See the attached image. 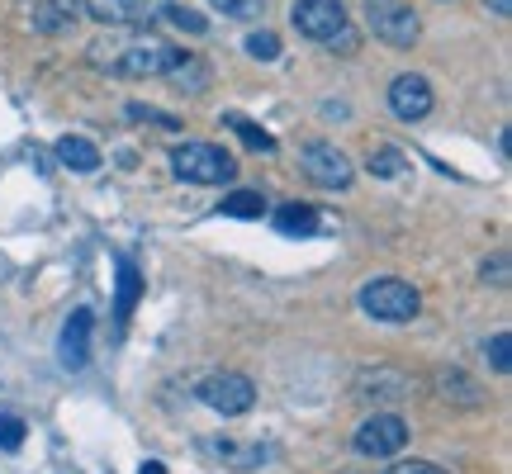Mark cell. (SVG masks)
Here are the masks:
<instances>
[{
	"instance_id": "1",
	"label": "cell",
	"mask_w": 512,
	"mask_h": 474,
	"mask_svg": "<svg viewBox=\"0 0 512 474\" xmlns=\"http://www.w3.org/2000/svg\"><path fill=\"white\" fill-rule=\"evenodd\" d=\"M181 48H171L166 38H128V43H114V38H100L91 43V62L100 72H119V76H133V81H143V76H166L176 62H181Z\"/></svg>"
},
{
	"instance_id": "2",
	"label": "cell",
	"mask_w": 512,
	"mask_h": 474,
	"mask_svg": "<svg viewBox=\"0 0 512 474\" xmlns=\"http://www.w3.org/2000/svg\"><path fill=\"white\" fill-rule=\"evenodd\" d=\"M171 166H176V176L190 185H228L238 176V162L214 143H181L171 152Z\"/></svg>"
},
{
	"instance_id": "3",
	"label": "cell",
	"mask_w": 512,
	"mask_h": 474,
	"mask_svg": "<svg viewBox=\"0 0 512 474\" xmlns=\"http://www.w3.org/2000/svg\"><path fill=\"white\" fill-rule=\"evenodd\" d=\"M361 309H366L375 323H413L422 309V294L413 290L408 280L384 275V280H370L366 290H361Z\"/></svg>"
},
{
	"instance_id": "4",
	"label": "cell",
	"mask_w": 512,
	"mask_h": 474,
	"mask_svg": "<svg viewBox=\"0 0 512 474\" xmlns=\"http://www.w3.org/2000/svg\"><path fill=\"white\" fill-rule=\"evenodd\" d=\"M351 446H356V456H366V460L399 456L403 446H408V422H403L399 413H375V418H366L356 427Z\"/></svg>"
},
{
	"instance_id": "5",
	"label": "cell",
	"mask_w": 512,
	"mask_h": 474,
	"mask_svg": "<svg viewBox=\"0 0 512 474\" xmlns=\"http://www.w3.org/2000/svg\"><path fill=\"white\" fill-rule=\"evenodd\" d=\"M299 171L323 190H347L351 176H356V166L347 162V152L337 143H304L299 147Z\"/></svg>"
},
{
	"instance_id": "6",
	"label": "cell",
	"mask_w": 512,
	"mask_h": 474,
	"mask_svg": "<svg viewBox=\"0 0 512 474\" xmlns=\"http://www.w3.org/2000/svg\"><path fill=\"white\" fill-rule=\"evenodd\" d=\"M366 19L375 29V38H384L389 48H413L422 34L413 5H403V0H366Z\"/></svg>"
},
{
	"instance_id": "7",
	"label": "cell",
	"mask_w": 512,
	"mask_h": 474,
	"mask_svg": "<svg viewBox=\"0 0 512 474\" xmlns=\"http://www.w3.org/2000/svg\"><path fill=\"white\" fill-rule=\"evenodd\" d=\"M81 10L100 24H124V29H152L166 19L171 0H81Z\"/></svg>"
},
{
	"instance_id": "8",
	"label": "cell",
	"mask_w": 512,
	"mask_h": 474,
	"mask_svg": "<svg viewBox=\"0 0 512 474\" xmlns=\"http://www.w3.org/2000/svg\"><path fill=\"white\" fill-rule=\"evenodd\" d=\"M200 403L223 413V418H238V413H247L256 403V384L247 375H238V370H223V375H209L200 384Z\"/></svg>"
},
{
	"instance_id": "9",
	"label": "cell",
	"mask_w": 512,
	"mask_h": 474,
	"mask_svg": "<svg viewBox=\"0 0 512 474\" xmlns=\"http://www.w3.org/2000/svg\"><path fill=\"white\" fill-rule=\"evenodd\" d=\"M294 29L304 38L332 43V38L347 29V5L342 0H294Z\"/></svg>"
},
{
	"instance_id": "10",
	"label": "cell",
	"mask_w": 512,
	"mask_h": 474,
	"mask_svg": "<svg viewBox=\"0 0 512 474\" xmlns=\"http://www.w3.org/2000/svg\"><path fill=\"white\" fill-rule=\"evenodd\" d=\"M389 110L399 114L403 124H418L432 114V86L422 81V76H394V86H389Z\"/></svg>"
},
{
	"instance_id": "11",
	"label": "cell",
	"mask_w": 512,
	"mask_h": 474,
	"mask_svg": "<svg viewBox=\"0 0 512 474\" xmlns=\"http://www.w3.org/2000/svg\"><path fill=\"white\" fill-rule=\"evenodd\" d=\"M356 394H361V399H380V403H399L413 394V380H408L403 370L375 365V370H361V375H356Z\"/></svg>"
},
{
	"instance_id": "12",
	"label": "cell",
	"mask_w": 512,
	"mask_h": 474,
	"mask_svg": "<svg viewBox=\"0 0 512 474\" xmlns=\"http://www.w3.org/2000/svg\"><path fill=\"white\" fill-rule=\"evenodd\" d=\"M91 328H95L91 309H76L67 318V328H62V365L67 370H81V365L91 361Z\"/></svg>"
},
{
	"instance_id": "13",
	"label": "cell",
	"mask_w": 512,
	"mask_h": 474,
	"mask_svg": "<svg viewBox=\"0 0 512 474\" xmlns=\"http://www.w3.org/2000/svg\"><path fill=\"white\" fill-rule=\"evenodd\" d=\"M76 24H81V0H38L34 5V29L38 34H72Z\"/></svg>"
},
{
	"instance_id": "14",
	"label": "cell",
	"mask_w": 512,
	"mask_h": 474,
	"mask_svg": "<svg viewBox=\"0 0 512 474\" xmlns=\"http://www.w3.org/2000/svg\"><path fill=\"white\" fill-rule=\"evenodd\" d=\"M57 162L67 171H76V176H91L100 166V147L91 138H81V133H67V138H57Z\"/></svg>"
},
{
	"instance_id": "15",
	"label": "cell",
	"mask_w": 512,
	"mask_h": 474,
	"mask_svg": "<svg viewBox=\"0 0 512 474\" xmlns=\"http://www.w3.org/2000/svg\"><path fill=\"white\" fill-rule=\"evenodd\" d=\"M437 384H441V399L465 403V408H479V403H484V389H479L470 375H460V370H441Z\"/></svg>"
},
{
	"instance_id": "16",
	"label": "cell",
	"mask_w": 512,
	"mask_h": 474,
	"mask_svg": "<svg viewBox=\"0 0 512 474\" xmlns=\"http://www.w3.org/2000/svg\"><path fill=\"white\" fill-rule=\"evenodd\" d=\"M318 214H313L309 204H285V209H280V214H275V228H280V233L285 237H313L318 233Z\"/></svg>"
},
{
	"instance_id": "17",
	"label": "cell",
	"mask_w": 512,
	"mask_h": 474,
	"mask_svg": "<svg viewBox=\"0 0 512 474\" xmlns=\"http://www.w3.org/2000/svg\"><path fill=\"white\" fill-rule=\"evenodd\" d=\"M219 214H228V219H261V214H266V195H261V190H233V195L219 204Z\"/></svg>"
},
{
	"instance_id": "18",
	"label": "cell",
	"mask_w": 512,
	"mask_h": 474,
	"mask_svg": "<svg viewBox=\"0 0 512 474\" xmlns=\"http://www.w3.org/2000/svg\"><path fill=\"white\" fill-rule=\"evenodd\" d=\"M223 124L233 128V133H238V138L252 147V152H275V138L266 133V128H256L252 119H242V114H223Z\"/></svg>"
},
{
	"instance_id": "19",
	"label": "cell",
	"mask_w": 512,
	"mask_h": 474,
	"mask_svg": "<svg viewBox=\"0 0 512 474\" xmlns=\"http://www.w3.org/2000/svg\"><path fill=\"white\" fill-rule=\"evenodd\" d=\"M370 176H384V181H394V176H403V166H408V157H403L399 147H370Z\"/></svg>"
},
{
	"instance_id": "20",
	"label": "cell",
	"mask_w": 512,
	"mask_h": 474,
	"mask_svg": "<svg viewBox=\"0 0 512 474\" xmlns=\"http://www.w3.org/2000/svg\"><path fill=\"white\" fill-rule=\"evenodd\" d=\"M138 294H143V280H138V271H133L128 261H119V304H114V313H119V323H124L128 313H133V304H138Z\"/></svg>"
},
{
	"instance_id": "21",
	"label": "cell",
	"mask_w": 512,
	"mask_h": 474,
	"mask_svg": "<svg viewBox=\"0 0 512 474\" xmlns=\"http://www.w3.org/2000/svg\"><path fill=\"white\" fill-rule=\"evenodd\" d=\"M166 76L185 81L181 91H204V86H209V72H204V62H195V57H181V62H176V67H171Z\"/></svg>"
},
{
	"instance_id": "22",
	"label": "cell",
	"mask_w": 512,
	"mask_h": 474,
	"mask_svg": "<svg viewBox=\"0 0 512 474\" xmlns=\"http://www.w3.org/2000/svg\"><path fill=\"white\" fill-rule=\"evenodd\" d=\"M508 347H512V337H508V332H494V337L484 342V356L494 361V370H498V375H508V370H512V356H508Z\"/></svg>"
},
{
	"instance_id": "23",
	"label": "cell",
	"mask_w": 512,
	"mask_h": 474,
	"mask_svg": "<svg viewBox=\"0 0 512 474\" xmlns=\"http://www.w3.org/2000/svg\"><path fill=\"white\" fill-rule=\"evenodd\" d=\"M128 119H138V124H157V128H181V119L176 114H166V110H152V105H128Z\"/></svg>"
},
{
	"instance_id": "24",
	"label": "cell",
	"mask_w": 512,
	"mask_h": 474,
	"mask_svg": "<svg viewBox=\"0 0 512 474\" xmlns=\"http://www.w3.org/2000/svg\"><path fill=\"white\" fill-rule=\"evenodd\" d=\"M166 19H171L176 29H185V34H204V29H209V24H204V15H195L190 5H176V0H171V10H166Z\"/></svg>"
},
{
	"instance_id": "25",
	"label": "cell",
	"mask_w": 512,
	"mask_h": 474,
	"mask_svg": "<svg viewBox=\"0 0 512 474\" xmlns=\"http://www.w3.org/2000/svg\"><path fill=\"white\" fill-rule=\"evenodd\" d=\"M24 446V418L0 413V451H19Z\"/></svg>"
},
{
	"instance_id": "26",
	"label": "cell",
	"mask_w": 512,
	"mask_h": 474,
	"mask_svg": "<svg viewBox=\"0 0 512 474\" xmlns=\"http://www.w3.org/2000/svg\"><path fill=\"white\" fill-rule=\"evenodd\" d=\"M209 5L223 10V15H233V19H256L266 10V0H209Z\"/></svg>"
},
{
	"instance_id": "27",
	"label": "cell",
	"mask_w": 512,
	"mask_h": 474,
	"mask_svg": "<svg viewBox=\"0 0 512 474\" xmlns=\"http://www.w3.org/2000/svg\"><path fill=\"white\" fill-rule=\"evenodd\" d=\"M247 53H252L256 62H275V57H280V38L275 34H252L247 38Z\"/></svg>"
},
{
	"instance_id": "28",
	"label": "cell",
	"mask_w": 512,
	"mask_h": 474,
	"mask_svg": "<svg viewBox=\"0 0 512 474\" xmlns=\"http://www.w3.org/2000/svg\"><path fill=\"white\" fill-rule=\"evenodd\" d=\"M479 275H484L489 285H508V280H512V275H508V252H494L484 266H479Z\"/></svg>"
},
{
	"instance_id": "29",
	"label": "cell",
	"mask_w": 512,
	"mask_h": 474,
	"mask_svg": "<svg viewBox=\"0 0 512 474\" xmlns=\"http://www.w3.org/2000/svg\"><path fill=\"white\" fill-rule=\"evenodd\" d=\"M389 474H446V470L432 465V460H399V465H389Z\"/></svg>"
},
{
	"instance_id": "30",
	"label": "cell",
	"mask_w": 512,
	"mask_h": 474,
	"mask_svg": "<svg viewBox=\"0 0 512 474\" xmlns=\"http://www.w3.org/2000/svg\"><path fill=\"white\" fill-rule=\"evenodd\" d=\"M484 5H489L494 15H512V0H484Z\"/></svg>"
},
{
	"instance_id": "31",
	"label": "cell",
	"mask_w": 512,
	"mask_h": 474,
	"mask_svg": "<svg viewBox=\"0 0 512 474\" xmlns=\"http://www.w3.org/2000/svg\"><path fill=\"white\" fill-rule=\"evenodd\" d=\"M138 474H166V465H157V460H147V465H143Z\"/></svg>"
}]
</instances>
